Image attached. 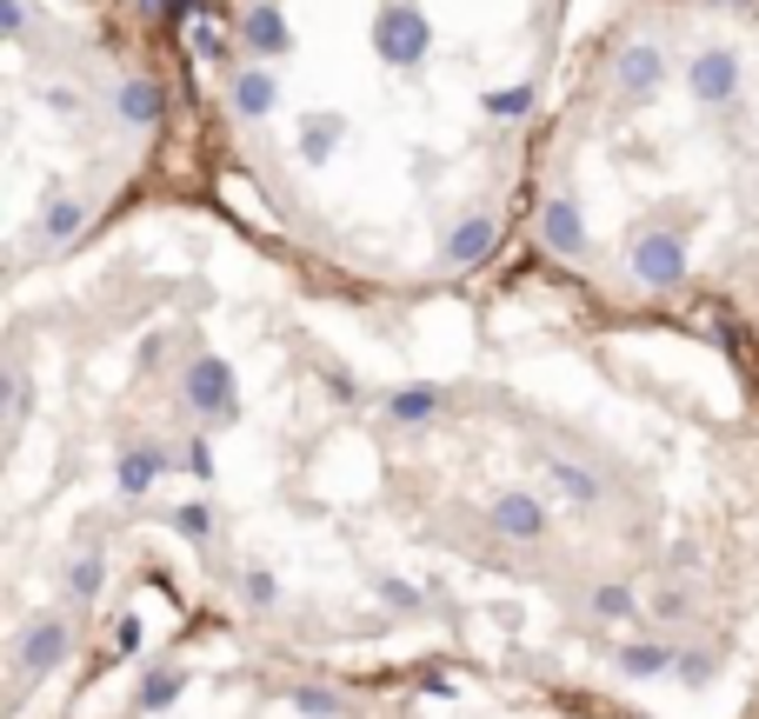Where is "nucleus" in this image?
Listing matches in <instances>:
<instances>
[{
	"instance_id": "1",
	"label": "nucleus",
	"mask_w": 759,
	"mask_h": 719,
	"mask_svg": "<svg viewBox=\"0 0 759 719\" xmlns=\"http://www.w3.org/2000/svg\"><path fill=\"white\" fill-rule=\"evenodd\" d=\"M500 527H507V533H533V527H540V513H533L527 500H507V507H500Z\"/></svg>"
}]
</instances>
